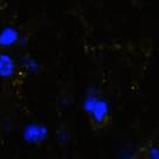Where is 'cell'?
I'll use <instances>...</instances> for the list:
<instances>
[{
	"instance_id": "cell-1",
	"label": "cell",
	"mask_w": 159,
	"mask_h": 159,
	"mask_svg": "<svg viewBox=\"0 0 159 159\" xmlns=\"http://www.w3.org/2000/svg\"><path fill=\"white\" fill-rule=\"evenodd\" d=\"M83 109L89 115L93 124L103 126L110 118V108L104 98L99 97L95 93H90L83 101Z\"/></svg>"
},
{
	"instance_id": "cell-2",
	"label": "cell",
	"mask_w": 159,
	"mask_h": 159,
	"mask_svg": "<svg viewBox=\"0 0 159 159\" xmlns=\"http://www.w3.org/2000/svg\"><path fill=\"white\" fill-rule=\"evenodd\" d=\"M48 136V129L43 124L30 123L25 126L22 131V137L27 144H40Z\"/></svg>"
},
{
	"instance_id": "cell-3",
	"label": "cell",
	"mask_w": 159,
	"mask_h": 159,
	"mask_svg": "<svg viewBox=\"0 0 159 159\" xmlns=\"http://www.w3.org/2000/svg\"><path fill=\"white\" fill-rule=\"evenodd\" d=\"M20 40L19 30L14 27H4L0 30V48H11L14 47Z\"/></svg>"
},
{
	"instance_id": "cell-4",
	"label": "cell",
	"mask_w": 159,
	"mask_h": 159,
	"mask_svg": "<svg viewBox=\"0 0 159 159\" xmlns=\"http://www.w3.org/2000/svg\"><path fill=\"white\" fill-rule=\"evenodd\" d=\"M16 71V63L12 55L8 53L0 54V77L12 79Z\"/></svg>"
},
{
	"instance_id": "cell-5",
	"label": "cell",
	"mask_w": 159,
	"mask_h": 159,
	"mask_svg": "<svg viewBox=\"0 0 159 159\" xmlns=\"http://www.w3.org/2000/svg\"><path fill=\"white\" fill-rule=\"evenodd\" d=\"M26 69L30 71V73H34L36 70L39 69V65L35 62L34 60H28L27 62H26Z\"/></svg>"
},
{
	"instance_id": "cell-6",
	"label": "cell",
	"mask_w": 159,
	"mask_h": 159,
	"mask_svg": "<svg viewBox=\"0 0 159 159\" xmlns=\"http://www.w3.org/2000/svg\"><path fill=\"white\" fill-rule=\"evenodd\" d=\"M149 157H150V158L159 159V148H158V146H156V148H152V149H150Z\"/></svg>"
}]
</instances>
